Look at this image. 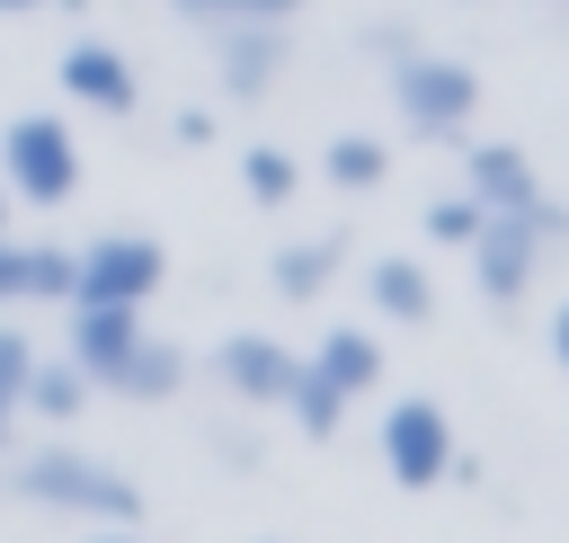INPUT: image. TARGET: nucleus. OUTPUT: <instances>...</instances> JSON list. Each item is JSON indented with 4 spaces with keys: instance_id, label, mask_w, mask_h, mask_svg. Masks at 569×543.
I'll use <instances>...</instances> for the list:
<instances>
[{
    "instance_id": "f257e3e1",
    "label": "nucleus",
    "mask_w": 569,
    "mask_h": 543,
    "mask_svg": "<svg viewBox=\"0 0 569 543\" xmlns=\"http://www.w3.org/2000/svg\"><path fill=\"white\" fill-rule=\"evenodd\" d=\"M9 490L27 498V507H44V516H89V525H142V481H124L116 463H98V454H80L71 436H53V445H27L18 463H9Z\"/></svg>"
},
{
    "instance_id": "f03ea898",
    "label": "nucleus",
    "mask_w": 569,
    "mask_h": 543,
    "mask_svg": "<svg viewBox=\"0 0 569 543\" xmlns=\"http://www.w3.org/2000/svg\"><path fill=\"white\" fill-rule=\"evenodd\" d=\"M0 187L9 205H71L80 196V142L62 116H9L0 125Z\"/></svg>"
},
{
    "instance_id": "7ed1b4c3",
    "label": "nucleus",
    "mask_w": 569,
    "mask_h": 543,
    "mask_svg": "<svg viewBox=\"0 0 569 543\" xmlns=\"http://www.w3.org/2000/svg\"><path fill=\"white\" fill-rule=\"evenodd\" d=\"M391 107H400L409 134L445 142V134H462L480 116V71L453 62V53H400L391 62Z\"/></svg>"
},
{
    "instance_id": "20e7f679",
    "label": "nucleus",
    "mask_w": 569,
    "mask_h": 543,
    "mask_svg": "<svg viewBox=\"0 0 569 543\" xmlns=\"http://www.w3.org/2000/svg\"><path fill=\"white\" fill-rule=\"evenodd\" d=\"M569 223L533 196V205H516V214H480V231L462 240L471 249V276H480V294L489 303H516L525 285H533V267H542V240H560Z\"/></svg>"
},
{
    "instance_id": "39448f33",
    "label": "nucleus",
    "mask_w": 569,
    "mask_h": 543,
    "mask_svg": "<svg viewBox=\"0 0 569 543\" xmlns=\"http://www.w3.org/2000/svg\"><path fill=\"white\" fill-rule=\"evenodd\" d=\"M169 285V249L151 231H98L89 249H71V303H151Z\"/></svg>"
},
{
    "instance_id": "423d86ee",
    "label": "nucleus",
    "mask_w": 569,
    "mask_h": 543,
    "mask_svg": "<svg viewBox=\"0 0 569 543\" xmlns=\"http://www.w3.org/2000/svg\"><path fill=\"white\" fill-rule=\"evenodd\" d=\"M382 472H391L400 490H436V481L453 472V418H445V401L400 392V401L382 409Z\"/></svg>"
},
{
    "instance_id": "0eeeda50",
    "label": "nucleus",
    "mask_w": 569,
    "mask_h": 543,
    "mask_svg": "<svg viewBox=\"0 0 569 543\" xmlns=\"http://www.w3.org/2000/svg\"><path fill=\"white\" fill-rule=\"evenodd\" d=\"M204 36H213V62H222V98H240V107H258L276 89V71L293 62L284 18H240V27H204Z\"/></svg>"
},
{
    "instance_id": "6e6552de",
    "label": "nucleus",
    "mask_w": 569,
    "mask_h": 543,
    "mask_svg": "<svg viewBox=\"0 0 569 543\" xmlns=\"http://www.w3.org/2000/svg\"><path fill=\"white\" fill-rule=\"evenodd\" d=\"M53 80H62V98L89 107V116H133V107H142V71H133L116 45H98V36H71L62 62H53Z\"/></svg>"
},
{
    "instance_id": "1a4fd4ad",
    "label": "nucleus",
    "mask_w": 569,
    "mask_h": 543,
    "mask_svg": "<svg viewBox=\"0 0 569 543\" xmlns=\"http://www.w3.org/2000/svg\"><path fill=\"white\" fill-rule=\"evenodd\" d=\"M293 374H302V356H293L284 338H267V329H231V338L213 347V383L240 392V401H258V409H284Z\"/></svg>"
},
{
    "instance_id": "9d476101",
    "label": "nucleus",
    "mask_w": 569,
    "mask_h": 543,
    "mask_svg": "<svg viewBox=\"0 0 569 543\" xmlns=\"http://www.w3.org/2000/svg\"><path fill=\"white\" fill-rule=\"evenodd\" d=\"M133 338H142V312H133V303H71V347H62V356H71V365L89 374V392H98L107 365H116Z\"/></svg>"
},
{
    "instance_id": "9b49d317",
    "label": "nucleus",
    "mask_w": 569,
    "mask_h": 543,
    "mask_svg": "<svg viewBox=\"0 0 569 543\" xmlns=\"http://www.w3.org/2000/svg\"><path fill=\"white\" fill-rule=\"evenodd\" d=\"M187 374H196V365H187V347L142 329V338L107 365V383H98V392H124V401H178V392H187Z\"/></svg>"
},
{
    "instance_id": "f8f14e48",
    "label": "nucleus",
    "mask_w": 569,
    "mask_h": 543,
    "mask_svg": "<svg viewBox=\"0 0 569 543\" xmlns=\"http://www.w3.org/2000/svg\"><path fill=\"white\" fill-rule=\"evenodd\" d=\"M0 303H71V249L0 231Z\"/></svg>"
},
{
    "instance_id": "ddd939ff",
    "label": "nucleus",
    "mask_w": 569,
    "mask_h": 543,
    "mask_svg": "<svg viewBox=\"0 0 569 543\" xmlns=\"http://www.w3.org/2000/svg\"><path fill=\"white\" fill-rule=\"evenodd\" d=\"M462 196H471L480 214H516V205H533L542 187H533V160H525L516 142H471V160H462Z\"/></svg>"
},
{
    "instance_id": "4468645a",
    "label": "nucleus",
    "mask_w": 569,
    "mask_h": 543,
    "mask_svg": "<svg viewBox=\"0 0 569 543\" xmlns=\"http://www.w3.org/2000/svg\"><path fill=\"white\" fill-rule=\"evenodd\" d=\"M365 303H373L382 320L427 329V320H436V276H427L418 258H373V267H365Z\"/></svg>"
},
{
    "instance_id": "2eb2a0df",
    "label": "nucleus",
    "mask_w": 569,
    "mask_h": 543,
    "mask_svg": "<svg viewBox=\"0 0 569 543\" xmlns=\"http://www.w3.org/2000/svg\"><path fill=\"white\" fill-rule=\"evenodd\" d=\"M338 258H347V240H338V231H320V240H284V249L267 258V285H276L284 303H311V294H329V285H338Z\"/></svg>"
},
{
    "instance_id": "dca6fc26",
    "label": "nucleus",
    "mask_w": 569,
    "mask_h": 543,
    "mask_svg": "<svg viewBox=\"0 0 569 543\" xmlns=\"http://www.w3.org/2000/svg\"><path fill=\"white\" fill-rule=\"evenodd\" d=\"M302 365H311L320 383H338L347 401H365V392L382 383V347H373V329H329V338H320Z\"/></svg>"
},
{
    "instance_id": "f3484780",
    "label": "nucleus",
    "mask_w": 569,
    "mask_h": 543,
    "mask_svg": "<svg viewBox=\"0 0 569 543\" xmlns=\"http://www.w3.org/2000/svg\"><path fill=\"white\" fill-rule=\"evenodd\" d=\"M18 409H36L44 427H71V418L89 409V374H80L71 356H36V374H27V392H18Z\"/></svg>"
},
{
    "instance_id": "a211bd4d",
    "label": "nucleus",
    "mask_w": 569,
    "mask_h": 543,
    "mask_svg": "<svg viewBox=\"0 0 569 543\" xmlns=\"http://www.w3.org/2000/svg\"><path fill=\"white\" fill-rule=\"evenodd\" d=\"M320 169H329V187L365 196V187H382V178H391V142H373V134H338V142L320 151Z\"/></svg>"
},
{
    "instance_id": "6ab92c4d",
    "label": "nucleus",
    "mask_w": 569,
    "mask_h": 543,
    "mask_svg": "<svg viewBox=\"0 0 569 543\" xmlns=\"http://www.w3.org/2000/svg\"><path fill=\"white\" fill-rule=\"evenodd\" d=\"M240 187H249V205L284 214V205H293V187H302V169H293V151H284V142H249V151H240Z\"/></svg>"
},
{
    "instance_id": "aec40b11",
    "label": "nucleus",
    "mask_w": 569,
    "mask_h": 543,
    "mask_svg": "<svg viewBox=\"0 0 569 543\" xmlns=\"http://www.w3.org/2000/svg\"><path fill=\"white\" fill-rule=\"evenodd\" d=\"M284 409H293V427H302L311 445H329V436H338V418H347V392H338V383H320V374L302 365V374H293V392H284Z\"/></svg>"
},
{
    "instance_id": "412c9836",
    "label": "nucleus",
    "mask_w": 569,
    "mask_h": 543,
    "mask_svg": "<svg viewBox=\"0 0 569 543\" xmlns=\"http://www.w3.org/2000/svg\"><path fill=\"white\" fill-rule=\"evenodd\" d=\"M27 374H36V338L27 329H0V445H9V418H18Z\"/></svg>"
},
{
    "instance_id": "4be33fe9",
    "label": "nucleus",
    "mask_w": 569,
    "mask_h": 543,
    "mask_svg": "<svg viewBox=\"0 0 569 543\" xmlns=\"http://www.w3.org/2000/svg\"><path fill=\"white\" fill-rule=\"evenodd\" d=\"M187 27H240V18H293V0H169Z\"/></svg>"
},
{
    "instance_id": "5701e85b",
    "label": "nucleus",
    "mask_w": 569,
    "mask_h": 543,
    "mask_svg": "<svg viewBox=\"0 0 569 543\" xmlns=\"http://www.w3.org/2000/svg\"><path fill=\"white\" fill-rule=\"evenodd\" d=\"M471 231H480V205H471V196H436V205H427V240H453V249H462Z\"/></svg>"
},
{
    "instance_id": "b1692460",
    "label": "nucleus",
    "mask_w": 569,
    "mask_h": 543,
    "mask_svg": "<svg viewBox=\"0 0 569 543\" xmlns=\"http://www.w3.org/2000/svg\"><path fill=\"white\" fill-rule=\"evenodd\" d=\"M551 356H560V374H569V303L551 312Z\"/></svg>"
},
{
    "instance_id": "393cba45",
    "label": "nucleus",
    "mask_w": 569,
    "mask_h": 543,
    "mask_svg": "<svg viewBox=\"0 0 569 543\" xmlns=\"http://www.w3.org/2000/svg\"><path fill=\"white\" fill-rule=\"evenodd\" d=\"M80 543H142V525H98V534H80Z\"/></svg>"
},
{
    "instance_id": "a878e982",
    "label": "nucleus",
    "mask_w": 569,
    "mask_h": 543,
    "mask_svg": "<svg viewBox=\"0 0 569 543\" xmlns=\"http://www.w3.org/2000/svg\"><path fill=\"white\" fill-rule=\"evenodd\" d=\"M27 9H44V0H0V18H27Z\"/></svg>"
},
{
    "instance_id": "bb28decb",
    "label": "nucleus",
    "mask_w": 569,
    "mask_h": 543,
    "mask_svg": "<svg viewBox=\"0 0 569 543\" xmlns=\"http://www.w3.org/2000/svg\"><path fill=\"white\" fill-rule=\"evenodd\" d=\"M0 231H9V187H0Z\"/></svg>"
}]
</instances>
